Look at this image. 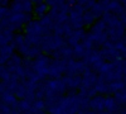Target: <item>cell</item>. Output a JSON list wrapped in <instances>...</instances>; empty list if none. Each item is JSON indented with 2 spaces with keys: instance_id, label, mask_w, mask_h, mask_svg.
Listing matches in <instances>:
<instances>
[{
  "instance_id": "obj_6",
  "label": "cell",
  "mask_w": 126,
  "mask_h": 114,
  "mask_svg": "<svg viewBox=\"0 0 126 114\" xmlns=\"http://www.w3.org/2000/svg\"><path fill=\"white\" fill-rule=\"evenodd\" d=\"M33 6L34 3L29 1V0H15L9 4V13L10 14H19V13H24V14H33Z\"/></svg>"
},
{
  "instance_id": "obj_7",
  "label": "cell",
  "mask_w": 126,
  "mask_h": 114,
  "mask_svg": "<svg viewBox=\"0 0 126 114\" xmlns=\"http://www.w3.org/2000/svg\"><path fill=\"white\" fill-rule=\"evenodd\" d=\"M66 74V61L64 60H52L48 67V77L62 79Z\"/></svg>"
},
{
  "instance_id": "obj_20",
  "label": "cell",
  "mask_w": 126,
  "mask_h": 114,
  "mask_svg": "<svg viewBox=\"0 0 126 114\" xmlns=\"http://www.w3.org/2000/svg\"><path fill=\"white\" fill-rule=\"evenodd\" d=\"M122 89H125V82L122 80H117V81H112L110 84H107V92H119Z\"/></svg>"
},
{
  "instance_id": "obj_8",
  "label": "cell",
  "mask_w": 126,
  "mask_h": 114,
  "mask_svg": "<svg viewBox=\"0 0 126 114\" xmlns=\"http://www.w3.org/2000/svg\"><path fill=\"white\" fill-rule=\"evenodd\" d=\"M16 49H18L19 55L22 56L23 58H27V60H34L37 56H39V55L42 53L40 47H38V46H32V45L27 43L25 41H24V43H23L22 46H19Z\"/></svg>"
},
{
  "instance_id": "obj_25",
  "label": "cell",
  "mask_w": 126,
  "mask_h": 114,
  "mask_svg": "<svg viewBox=\"0 0 126 114\" xmlns=\"http://www.w3.org/2000/svg\"><path fill=\"white\" fill-rule=\"evenodd\" d=\"M9 6H4V5H0V20L6 19L9 18Z\"/></svg>"
},
{
  "instance_id": "obj_16",
  "label": "cell",
  "mask_w": 126,
  "mask_h": 114,
  "mask_svg": "<svg viewBox=\"0 0 126 114\" xmlns=\"http://www.w3.org/2000/svg\"><path fill=\"white\" fill-rule=\"evenodd\" d=\"M14 36H15V33L12 32L10 29L1 30V32H0V48L4 47V46H8L10 43H13Z\"/></svg>"
},
{
  "instance_id": "obj_21",
  "label": "cell",
  "mask_w": 126,
  "mask_h": 114,
  "mask_svg": "<svg viewBox=\"0 0 126 114\" xmlns=\"http://www.w3.org/2000/svg\"><path fill=\"white\" fill-rule=\"evenodd\" d=\"M106 24L103 23V20L102 19H98L96 20V22L93 23V25L91 27V30H90V33L91 34H96V33H102V32H106Z\"/></svg>"
},
{
  "instance_id": "obj_14",
  "label": "cell",
  "mask_w": 126,
  "mask_h": 114,
  "mask_svg": "<svg viewBox=\"0 0 126 114\" xmlns=\"http://www.w3.org/2000/svg\"><path fill=\"white\" fill-rule=\"evenodd\" d=\"M49 13V6L47 4V1H39V0H37V1H34V6H33V15L39 19L42 17H44Z\"/></svg>"
},
{
  "instance_id": "obj_24",
  "label": "cell",
  "mask_w": 126,
  "mask_h": 114,
  "mask_svg": "<svg viewBox=\"0 0 126 114\" xmlns=\"http://www.w3.org/2000/svg\"><path fill=\"white\" fill-rule=\"evenodd\" d=\"M93 90L96 92H100V94H105V92H107V84L103 81H97L96 85L93 86Z\"/></svg>"
},
{
  "instance_id": "obj_22",
  "label": "cell",
  "mask_w": 126,
  "mask_h": 114,
  "mask_svg": "<svg viewBox=\"0 0 126 114\" xmlns=\"http://www.w3.org/2000/svg\"><path fill=\"white\" fill-rule=\"evenodd\" d=\"M72 49H73V58L78 60V61L83 60V57L86 55V48L82 46V43L76 45L75 47H72Z\"/></svg>"
},
{
  "instance_id": "obj_28",
  "label": "cell",
  "mask_w": 126,
  "mask_h": 114,
  "mask_svg": "<svg viewBox=\"0 0 126 114\" xmlns=\"http://www.w3.org/2000/svg\"><path fill=\"white\" fill-rule=\"evenodd\" d=\"M121 57L126 58V46H125V47H124V49L121 51Z\"/></svg>"
},
{
  "instance_id": "obj_9",
  "label": "cell",
  "mask_w": 126,
  "mask_h": 114,
  "mask_svg": "<svg viewBox=\"0 0 126 114\" xmlns=\"http://www.w3.org/2000/svg\"><path fill=\"white\" fill-rule=\"evenodd\" d=\"M82 77V86L81 89H93V86L96 85V82L98 81V75L96 72H93V70L88 68L81 75Z\"/></svg>"
},
{
  "instance_id": "obj_31",
  "label": "cell",
  "mask_w": 126,
  "mask_h": 114,
  "mask_svg": "<svg viewBox=\"0 0 126 114\" xmlns=\"http://www.w3.org/2000/svg\"><path fill=\"white\" fill-rule=\"evenodd\" d=\"M121 114H126V110H122V112H121Z\"/></svg>"
},
{
  "instance_id": "obj_11",
  "label": "cell",
  "mask_w": 126,
  "mask_h": 114,
  "mask_svg": "<svg viewBox=\"0 0 126 114\" xmlns=\"http://www.w3.org/2000/svg\"><path fill=\"white\" fill-rule=\"evenodd\" d=\"M86 30L85 28L82 29H73V32L66 38V43L71 47H75L76 45H78L79 42H82L83 38L86 37Z\"/></svg>"
},
{
  "instance_id": "obj_26",
  "label": "cell",
  "mask_w": 126,
  "mask_h": 114,
  "mask_svg": "<svg viewBox=\"0 0 126 114\" xmlns=\"http://www.w3.org/2000/svg\"><path fill=\"white\" fill-rule=\"evenodd\" d=\"M120 20H121V23H122V25H126V12H124V14L121 15Z\"/></svg>"
},
{
  "instance_id": "obj_29",
  "label": "cell",
  "mask_w": 126,
  "mask_h": 114,
  "mask_svg": "<svg viewBox=\"0 0 126 114\" xmlns=\"http://www.w3.org/2000/svg\"><path fill=\"white\" fill-rule=\"evenodd\" d=\"M97 114H115L113 112H100V113H97Z\"/></svg>"
},
{
  "instance_id": "obj_2",
  "label": "cell",
  "mask_w": 126,
  "mask_h": 114,
  "mask_svg": "<svg viewBox=\"0 0 126 114\" xmlns=\"http://www.w3.org/2000/svg\"><path fill=\"white\" fill-rule=\"evenodd\" d=\"M63 45H66V39L63 37H59V36H56L54 33H52L49 36H46L40 41L39 47L42 52H44V55H52L57 49H59Z\"/></svg>"
},
{
  "instance_id": "obj_23",
  "label": "cell",
  "mask_w": 126,
  "mask_h": 114,
  "mask_svg": "<svg viewBox=\"0 0 126 114\" xmlns=\"http://www.w3.org/2000/svg\"><path fill=\"white\" fill-rule=\"evenodd\" d=\"M98 18L94 15L91 10H88V12H85V14H83V24L85 25H93V23L96 22Z\"/></svg>"
},
{
  "instance_id": "obj_27",
  "label": "cell",
  "mask_w": 126,
  "mask_h": 114,
  "mask_svg": "<svg viewBox=\"0 0 126 114\" xmlns=\"http://www.w3.org/2000/svg\"><path fill=\"white\" fill-rule=\"evenodd\" d=\"M77 114H94V112H92V110H79Z\"/></svg>"
},
{
  "instance_id": "obj_12",
  "label": "cell",
  "mask_w": 126,
  "mask_h": 114,
  "mask_svg": "<svg viewBox=\"0 0 126 114\" xmlns=\"http://www.w3.org/2000/svg\"><path fill=\"white\" fill-rule=\"evenodd\" d=\"M14 51H15V46L13 43L0 48V66H5L8 64V61L15 53Z\"/></svg>"
},
{
  "instance_id": "obj_18",
  "label": "cell",
  "mask_w": 126,
  "mask_h": 114,
  "mask_svg": "<svg viewBox=\"0 0 126 114\" xmlns=\"http://www.w3.org/2000/svg\"><path fill=\"white\" fill-rule=\"evenodd\" d=\"M39 22H40V24L43 25L44 28H47V29H49V30H52V32H53V28H54L56 22H54V19L52 18V15H50L49 13H48L47 15H44V17L39 18Z\"/></svg>"
},
{
  "instance_id": "obj_30",
  "label": "cell",
  "mask_w": 126,
  "mask_h": 114,
  "mask_svg": "<svg viewBox=\"0 0 126 114\" xmlns=\"http://www.w3.org/2000/svg\"><path fill=\"white\" fill-rule=\"evenodd\" d=\"M122 41H124V43H125V46H126V30H125V36H124V39H122Z\"/></svg>"
},
{
  "instance_id": "obj_13",
  "label": "cell",
  "mask_w": 126,
  "mask_h": 114,
  "mask_svg": "<svg viewBox=\"0 0 126 114\" xmlns=\"http://www.w3.org/2000/svg\"><path fill=\"white\" fill-rule=\"evenodd\" d=\"M0 101H1L3 104L10 107L12 109H18V101L19 100L16 99V96L13 94V92L9 91V90L4 91L3 94L0 95Z\"/></svg>"
},
{
  "instance_id": "obj_19",
  "label": "cell",
  "mask_w": 126,
  "mask_h": 114,
  "mask_svg": "<svg viewBox=\"0 0 126 114\" xmlns=\"http://www.w3.org/2000/svg\"><path fill=\"white\" fill-rule=\"evenodd\" d=\"M119 103L116 101L113 96H106L105 98V109L107 112H115L119 109Z\"/></svg>"
},
{
  "instance_id": "obj_4",
  "label": "cell",
  "mask_w": 126,
  "mask_h": 114,
  "mask_svg": "<svg viewBox=\"0 0 126 114\" xmlns=\"http://www.w3.org/2000/svg\"><path fill=\"white\" fill-rule=\"evenodd\" d=\"M85 8H83L78 1L73 5L68 13V23L73 29H82L85 27L83 24V14H85Z\"/></svg>"
},
{
  "instance_id": "obj_10",
  "label": "cell",
  "mask_w": 126,
  "mask_h": 114,
  "mask_svg": "<svg viewBox=\"0 0 126 114\" xmlns=\"http://www.w3.org/2000/svg\"><path fill=\"white\" fill-rule=\"evenodd\" d=\"M67 86V90L69 91H76L79 90L82 86V77L81 75H64L62 77Z\"/></svg>"
},
{
  "instance_id": "obj_15",
  "label": "cell",
  "mask_w": 126,
  "mask_h": 114,
  "mask_svg": "<svg viewBox=\"0 0 126 114\" xmlns=\"http://www.w3.org/2000/svg\"><path fill=\"white\" fill-rule=\"evenodd\" d=\"M88 108L92 110V112H103L105 109V98L102 95H96L93 96L92 99H90V104H88Z\"/></svg>"
},
{
  "instance_id": "obj_5",
  "label": "cell",
  "mask_w": 126,
  "mask_h": 114,
  "mask_svg": "<svg viewBox=\"0 0 126 114\" xmlns=\"http://www.w3.org/2000/svg\"><path fill=\"white\" fill-rule=\"evenodd\" d=\"M9 29L12 32H16V30H22L24 25L30 22L32 19H34L33 14H24V13H19V14H9Z\"/></svg>"
},
{
  "instance_id": "obj_3",
  "label": "cell",
  "mask_w": 126,
  "mask_h": 114,
  "mask_svg": "<svg viewBox=\"0 0 126 114\" xmlns=\"http://www.w3.org/2000/svg\"><path fill=\"white\" fill-rule=\"evenodd\" d=\"M44 90L46 96H63L66 95L67 86L62 79H49L44 81Z\"/></svg>"
},
{
  "instance_id": "obj_17",
  "label": "cell",
  "mask_w": 126,
  "mask_h": 114,
  "mask_svg": "<svg viewBox=\"0 0 126 114\" xmlns=\"http://www.w3.org/2000/svg\"><path fill=\"white\" fill-rule=\"evenodd\" d=\"M23 61H24V58L20 56L19 53H14V55L12 56V58L8 61V64H6L5 66L8 67L9 71H13L14 68L22 66V65H23Z\"/></svg>"
},
{
  "instance_id": "obj_1",
  "label": "cell",
  "mask_w": 126,
  "mask_h": 114,
  "mask_svg": "<svg viewBox=\"0 0 126 114\" xmlns=\"http://www.w3.org/2000/svg\"><path fill=\"white\" fill-rule=\"evenodd\" d=\"M52 58L48 55L40 53L39 56H37L33 60V66H32V70L34 71V74L38 76L40 82H44V80L48 77V67L50 65Z\"/></svg>"
}]
</instances>
